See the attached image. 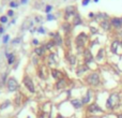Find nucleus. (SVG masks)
I'll use <instances>...</instances> for the list:
<instances>
[{
  "label": "nucleus",
  "instance_id": "nucleus-1",
  "mask_svg": "<svg viewBox=\"0 0 122 118\" xmlns=\"http://www.w3.org/2000/svg\"><path fill=\"white\" fill-rule=\"evenodd\" d=\"M120 105V96L118 93H112L109 95L107 101H106V108L108 111H112Z\"/></svg>",
  "mask_w": 122,
  "mask_h": 118
},
{
  "label": "nucleus",
  "instance_id": "nucleus-2",
  "mask_svg": "<svg viewBox=\"0 0 122 118\" xmlns=\"http://www.w3.org/2000/svg\"><path fill=\"white\" fill-rule=\"evenodd\" d=\"M86 82H87V84H89L90 86H93V87L99 86L100 82H101L99 73H97V72H92V73L88 74V75L86 76Z\"/></svg>",
  "mask_w": 122,
  "mask_h": 118
},
{
  "label": "nucleus",
  "instance_id": "nucleus-3",
  "mask_svg": "<svg viewBox=\"0 0 122 118\" xmlns=\"http://www.w3.org/2000/svg\"><path fill=\"white\" fill-rule=\"evenodd\" d=\"M6 86H8V90L11 91V92H14L17 89H19V84L16 80L15 77H10L6 82Z\"/></svg>",
  "mask_w": 122,
  "mask_h": 118
},
{
  "label": "nucleus",
  "instance_id": "nucleus-4",
  "mask_svg": "<svg viewBox=\"0 0 122 118\" xmlns=\"http://www.w3.org/2000/svg\"><path fill=\"white\" fill-rule=\"evenodd\" d=\"M23 83L25 85V87L30 91L31 93H34L36 92V87H34V84H33V80H31V77L28 75H26L23 80Z\"/></svg>",
  "mask_w": 122,
  "mask_h": 118
},
{
  "label": "nucleus",
  "instance_id": "nucleus-5",
  "mask_svg": "<svg viewBox=\"0 0 122 118\" xmlns=\"http://www.w3.org/2000/svg\"><path fill=\"white\" fill-rule=\"evenodd\" d=\"M87 112L89 114H97V113H103V110L100 107V105L97 103H91L87 107Z\"/></svg>",
  "mask_w": 122,
  "mask_h": 118
},
{
  "label": "nucleus",
  "instance_id": "nucleus-6",
  "mask_svg": "<svg viewBox=\"0 0 122 118\" xmlns=\"http://www.w3.org/2000/svg\"><path fill=\"white\" fill-rule=\"evenodd\" d=\"M86 34L85 33H80L79 36H77V38H76V45H77V47H82L85 45V43H86Z\"/></svg>",
  "mask_w": 122,
  "mask_h": 118
},
{
  "label": "nucleus",
  "instance_id": "nucleus-7",
  "mask_svg": "<svg viewBox=\"0 0 122 118\" xmlns=\"http://www.w3.org/2000/svg\"><path fill=\"white\" fill-rule=\"evenodd\" d=\"M70 103H71V105L73 106L74 108H76V110H78V108H81L82 107V102H81V100H79V99H72L71 101H70Z\"/></svg>",
  "mask_w": 122,
  "mask_h": 118
},
{
  "label": "nucleus",
  "instance_id": "nucleus-8",
  "mask_svg": "<svg viewBox=\"0 0 122 118\" xmlns=\"http://www.w3.org/2000/svg\"><path fill=\"white\" fill-rule=\"evenodd\" d=\"M90 100H91V90H88L86 95L82 97L81 102H82V104H84V105H86V104L90 103Z\"/></svg>",
  "mask_w": 122,
  "mask_h": 118
},
{
  "label": "nucleus",
  "instance_id": "nucleus-9",
  "mask_svg": "<svg viewBox=\"0 0 122 118\" xmlns=\"http://www.w3.org/2000/svg\"><path fill=\"white\" fill-rule=\"evenodd\" d=\"M110 23L112 24V26H115L116 28H119L122 26V18H118V17H114L110 21Z\"/></svg>",
  "mask_w": 122,
  "mask_h": 118
},
{
  "label": "nucleus",
  "instance_id": "nucleus-10",
  "mask_svg": "<svg viewBox=\"0 0 122 118\" xmlns=\"http://www.w3.org/2000/svg\"><path fill=\"white\" fill-rule=\"evenodd\" d=\"M92 58H93V56L91 55L90 51H89V49H86V51H85V61H86V63L91 62Z\"/></svg>",
  "mask_w": 122,
  "mask_h": 118
},
{
  "label": "nucleus",
  "instance_id": "nucleus-11",
  "mask_svg": "<svg viewBox=\"0 0 122 118\" xmlns=\"http://www.w3.org/2000/svg\"><path fill=\"white\" fill-rule=\"evenodd\" d=\"M65 85H66V83H65V80H63V78H61L57 82V84H56V89H58V90H60V89H63L65 87Z\"/></svg>",
  "mask_w": 122,
  "mask_h": 118
},
{
  "label": "nucleus",
  "instance_id": "nucleus-12",
  "mask_svg": "<svg viewBox=\"0 0 122 118\" xmlns=\"http://www.w3.org/2000/svg\"><path fill=\"white\" fill-rule=\"evenodd\" d=\"M65 14H66V18L69 16H71V15H74L75 14V8L74 6H67L65 9Z\"/></svg>",
  "mask_w": 122,
  "mask_h": 118
},
{
  "label": "nucleus",
  "instance_id": "nucleus-13",
  "mask_svg": "<svg viewBox=\"0 0 122 118\" xmlns=\"http://www.w3.org/2000/svg\"><path fill=\"white\" fill-rule=\"evenodd\" d=\"M110 21H107V19H103L102 21V23H101V26H102V28H104L105 30H110Z\"/></svg>",
  "mask_w": 122,
  "mask_h": 118
},
{
  "label": "nucleus",
  "instance_id": "nucleus-14",
  "mask_svg": "<svg viewBox=\"0 0 122 118\" xmlns=\"http://www.w3.org/2000/svg\"><path fill=\"white\" fill-rule=\"evenodd\" d=\"M51 76H53L55 80H61V72L56 69H53L51 70Z\"/></svg>",
  "mask_w": 122,
  "mask_h": 118
},
{
  "label": "nucleus",
  "instance_id": "nucleus-15",
  "mask_svg": "<svg viewBox=\"0 0 122 118\" xmlns=\"http://www.w3.org/2000/svg\"><path fill=\"white\" fill-rule=\"evenodd\" d=\"M120 44V42L119 41H114V42L112 43V52L114 54H117V48H118V45Z\"/></svg>",
  "mask_w": 122,
  "mask_h": 118
},
{
  "label": "nucleus",
  "instance_id": "nucleus-16",
  "mask_svg": "<svg viewBox=\"0 0 122 118\" xmlns=\"http://www.w3.org/2000/svg\"><path fill=\"white\" fill-rule=\"evenodd\" d=\"M34 52H36V55L42 56L43 54L45 53V47H44V46H42V47H36V48L34 49Z\"/></svg>",
  "mask_w": 122,
  "mask_h": 118
},
{
  "label": "nucleus",
  "instance_id": "nucleus-17",
  "mask_svg": "<svg viewBox=\"0 0 122 118\" xmlns=\"http://www.w3.org/2000/svg\"><path fill=\"white\" fill-rule=\"evenodd\" d=\"M6 57H8V62H9V64H12V63L14 62L15 56L13 55V54H8V55H6Z\"/></svg>",
  "mask_w": 122,
  "mask_h": 118
},
{
  "label": "nucleus",
  "instance_id": "nucleus-18",
  "mask_svg": "<svg viewBox=\"0 0 122 118\" xmlns=\"http://www.w3.org/2000/svg\"><path fill=\"white\" fill-rule=\"evenodd\" d=\"M54 40H55V42H56V44H57V45H60L61 44V38H60L59 33H56L55 34V38H54Z\"/></svg>",
  "mask_w": 122,
  "mask_h": 118
},
{
  "label": "nucleus",
  "instance_id": "nucleus-19",
  "mask_svg": "<svg viewBox=\"0 0 122 118\" xmlns=\"http://www.w3.org/2000/svg\"><path fill=\"white\" fill-rule=\"evenodd\" d=\"M10 103L11 102L10 101H5V102H3V103L0 105V110H4V108H6L8 106H10Z\"/></svg>",
  "mask_w": 122,
  "mask_h": 118
},
{
  "label": "nucleus",
  "instance_id": "nucleus-20",
  "mask_svg": "<svg viewBox=\"0 0 122 118\" xmlns=\"http://www.w3.org/2000/svg\"><path fill=\"white\" fill-rule=\"evenodd\" d=\"M67 59H69V61H70V63H71V64H75V62H76L75 57H74L72 54L70 55V57H67Z\"/></svg>",
  "mask_w": 122,
  "mask_h": 118
},
{
  "label": "nucleus",
  "instance_id": "nucleus-21",
  "mask_svg": "<svg viewBox=\"0 0 122 118\" xmlns=\"http://www.w3.org/2000/svg\"><path fill=\"white\" fill-rule=\"evenodd\" d=\"M51 10H53V5H46V8H45V13L49 14Z\"/></svg>",
  "mask_w": 122,
  "mask_h": 118
},
{
  "label": "nucleus",
  "instance_id": "nucleus-22",
  "mask_svg": "<svg viewBox=\"0 0 122 118\" xmlns=\"http://www.w3.org/2000/svg\"><path fill=\"white\" fill-rule=\"evenodd\" d=\"M103 53H104V49H103V48H102V49H100L99 54H97V55H99V56H97V60H101V59H102V56H103V55H102V54H103Z\"/></svg>",
  "mask_w": 122,
  "mask_h": 118
},
{
  "label": "nucleus",
  "instance_id": "nucleus-23",
  "mask_svg": "<svg viewBox=\"0 0 122 118\" xmlns=\"http://www.w3.org/2000/svg\"><path fill=\"white\" fill-rule=\"evenodd\" d=\"M62 28H65V31H69V30H71V26H70V24H64V25H62Z\"/></svg>",
  "mask_w": 122,
  "mask_h": 118
},
{
  "label": "nucleus",
  "instance_id": "nucleus-24",
  "mask_svg": "<svg viewBox=\"0 0 122 118\" xmlns=\"http://www.w3.org/2000/svg\"><path fill=\"white\" fill-rule=\"evenodd\" d=\"M54 44H55V42H48V43H47V45H46V48L51 49V47L54 46Z\"/></svg>",
  "mask_w": 122,
  "mask_h": 118
},
{
  "label": "nucleus",
  "instance_id": "nucleus-25",
  "mask_svg": "<svg viewBox=\"0 0 122 118\" xmlns=\"http://www.w3.org/2000/svg\"><path fill=\"white\" fill-rule=\"evenodd\" d=\"M0 21H1V23H6V21H8V17L6 16H1L0 17Z\"/></svg>",
  "mask_w": 122,
  "mask_h": 118
},
{
  "label": "nucleus",
  "instance_id": "nucleus-26",
  "mask_svg": "<svg viewBox=\"0 0 122 118\" xmlns=\"http://www.w3.org/2000/svg\"><path fill=\"white\" fill-rule=\"evenodd\" d=\"M38 32H40V33H45V28L44 27H40V28H39V29H38Z\"/></svg>",
  "mask_w": 122,
  "mask_h": 118
},
{
  "label": "nucleus",
  "instance_id": "nucleus-27",
  "mask_svg": "<svg viewBox=\"0 0 122 118\" xmlns=\"http://www.w3.org/2000/svg\"><path fill=\"white\" fill-rule=\"evenodd\" d=\"M55 18L56 17L54 16V15H51V14H48V16H47V21H51V19H55Z\"/></svg>",
  "mask_w": 122,
  "mask_h": 118
},
{
  "label": "nucleus",
  "instance_id": "nucleus-28",
  "mask_svg": "<svg viewBox=\"0 0 122 118\" xmlns=\"http://www.w3.org/2000/svg\"><path fill=\"white\" fill-rule=\"evenodd\" d=\"M10 5H11V6H12V8H16V6H18V4H17V3H16V2L12 1V2H11V3H10Z\"/></svg>",
  "mask_w": 122,
  "mask_h": 118
},
{
  "label": "nucleus",
  "instance_id": "nucleus-29",
  "mask_svg": "<svg viewBox=\"0 0 122 118\" xmlns=\"http://www.w3.org/2000/svg\"><path fill=\"white\" fill-rule=\"evenodd\" d=\"M9 38H10V37L8 36V34H6V36H4V38H3V43H6L9 41Z\"/></svg>",
  "mask_w": 122,
  "mask_h": 118
},
{
  "label": "nucleus",
  "instance_id": "nucleus-30",
  "mask_svg": "<svg viewBox=\"0 0 122 118\" xmlns=\"http://www.w3.org/2000/svg\"><path fill=\"white\" fill-rule=\"evenodd\" d=\"M90 2V0H82V5H87Z\"/></svg>",
  "mask_w": 122,
  "mask_h": 118
},
{
  "label": "nucleus",
  "instance_id": "nucleus-31",
  "mask_svg": "<svg viewBox=\"0 0 122 118\" xmlns=\"http://www.w3.org/2000/svg\"><path fill=\"white\" fill-rule=\"evenodd\" d=\"M13 14H14L13 10H9V11H8V15H9V16H13Z\"/></svg>",
  "mask_w": 122,
  "mask_h": 118
},
{
  "label": "nucleus",
  "instance_id": "nucleus-32",
  "mask_svg": "<svg viewBox=\"0 0 122 118\" xmlns=\"http://www.w3.org/2000/svg\"><path fill=\"white\" fill-rule=\"evenodd\" d=\"M19 42H20V38H18V39H16V40L13 41V43H19Z\"/></svg>",
  "mask_w": 122,
  "mask_h": 118
},
{
  "label": "nucleus",
  "instance_id": "nucleus-33",
  "mask_svg": "<svg viewBox=\"0 0 122 118\" xmlns=\"http://www.w3.org/2000/svg\"><path fill=\"white\" fill-rule=\"evenodd\" d=\"M27 2H28V0H21V1H20V3H21V4H26V3H27Z\"/></svg>",
  "mask_w": 122,
  "mask_h": 118
},
{
  "label": "nucleus",
  "instance_id": "nucleus-34",
  "mask_svg": "<svg viewBox=\"0 0 122 118\" xmlns=\"http://www.w3.org/2000/svg\"><path fill=\"white\" fill-rule=\"evenodd\" d=\"M32 43H33L34 45H36V44H39V41L38 40H33V41H32Z\"/></svg>",
  "mask_w": 122,
  "mask_h": 118
},
{
  "label": "nucleus",
  "instance_id": "nucleus-35",
  "mask_svg": "<svg viewBox=\"0 0 122 118\" xmlns=\"http://www.w3.org/2000/svg\"><path fill=\"white\" fill-rule=\"evenodd\" d=\"M38 118H45V116H44V114H40L38 116Z\"/></svg>",
  "mask_w": 122,
  "mask_h": 118
},
{
  "label": "nucleus",
  "instance_id": "nucleus-36",
  "mask_svg": "<svg viewBox=\"0 0 122 118\" xmlns=\"http://www.w3.org/2000/svg\"><path fill=\"white\" fill-rule=\"evenodd\" d=\"M40 19H41V17H40V16H36V21H41Z\"/></svg>",
  "mask_w": 122,
  "mask_h": 118
},
{
  "label": "nucleus",
  "instance_id": "nucleus-37",
  "mask_svg": "<svg viewBox=\"0 0 122 118\" xmlns=\"http://www.w3.org/2000/svg\"><path fill=\"white\" fill-rule=\"evenodd\" d=\"M2 32H3V28L0 26V33H2Z\"/></svg>",
  "mask_w": 122,
  "mask_h": 118
},
{
  "label": "nucleus",
  "instance_id": "nucleus-38",
  "mask_svg": "<svg viewBox=\"0 0 122 118\" xmlns=\"http://www.w3.org/2000/svg\"><path fill=\"white\" fill-rule=\"evenodd\" d=\"M117 118H122V114H119L118 116H117Z\"/></svg>",
  "mask_w": 122,
  "mask_h": 118
},
{
  "label": "nucleus",
  "instance_id": "nucleus-39",
  "mask_svg": "<svg viewBox=\"0 0 122 118\" xmlns=\"http://www.w3.org/2000/svg\"><path fill=\"white\" fill-rule=\"evenodd\" d=\"M57 118H63V116H61V115H58Z\"/></svg>",
  "mask_w": 122,
  "mask_h": 118
},
{
  "label": "nucleus",
  "instance_id": "nucleus-40",
  "mask_svg": "<svg viewBox=\"0 0 122 118\" xmlns=\"http://www.w3.org/2000/svg\"><path fill=\"white\" fill-rule=\"evenodd\" d=\"M97 1H99V0H94V2H97Z\"/></svg>",
  "mask_w": 122,
  "mask_h": 118
},
{
  "label": "nucleus",
  "instance_id": "nucleus-41",
  "mask_svg": "<svg viewBox=\"0 0 122 118\" xmlns=\"http://www.w3.org/2000/svg\"><path fill=\"white\" fill-rule=\"evenodd\" d=\"M27 118H31V116H28V117H27Z\"/></svg>",
  "mask_w": 122,
  "mask_h": 118
},
{
  "label": "nucleus",
  "instance_id": "nucleus-42",
  "mask_svg": "<svg viewBox=\"0 0 122 118\" xmlns=\"http://www.w3.org/2000/svg\"><path fill=\"white\" fill-rule=\"evenodd\" d=\"M120 44H121V45H122V42H121V43H120Z\"/></svg>",
  "mask_w": 122,
  "mask_h": 118
},
{
  "label": "nucleus",
  "instance_id": "nucleus-43",
  "mask_svg": "<svg viewBox=\"0 0 122 118\" xmlns=\"http://www.w3.org/2000/svg\"><path fill=\"white\" fill-rule=\"evenodd\" d=\"M103 118H105V117H103Z\"/></svg>",
  "mask_w": 122,
  "mask_h": 118
},
{
  "label": "nucleus",
  "instance_id": "nucleus-44",
  "mask_svg": "<svg viewBox=\"0 0 122 118\" xmlns=\"http://www.w3.org/2000/svg\"><path fill=\"white\" fill-rule=\"evenodd\" d=\"M121 34H122V32H121Z\"/></svg>",
  "mask_w": 122,
  "mask_h": 118
}]
</instances>
